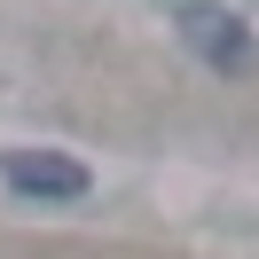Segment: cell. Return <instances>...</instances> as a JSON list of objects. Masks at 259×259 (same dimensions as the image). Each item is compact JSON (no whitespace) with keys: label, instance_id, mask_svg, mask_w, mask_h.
I'll list each match as a JSON object with an SVG mask.
<instances>
[{"label":"cell","instance_id":"cell-1","mask_svg":"<svg viewBox=\"0 0 259 259\" xmlns=\"http://www.w3.org/2000/svg\"><path fill=\"white\" fill-rule=\"evenodd\" d=\"M173 16H181V39H189V48L220 71V79H251V71H259V39H251V24H243L236 8H212V0H173Z\"/></svg>","mask_w":259,"mask_h":259},{"label":"cell","instance_id":"cell-2","mask_svg":"<svg viewBox=\"0 0 259 259\" xmlns=\"http://www.w3.org/2000/svg\"><path fill=\"white\" fill-rule=\"evenodd\" d=\"M0 189L24 204H79L95 189V173L63 149H0Z\"/></svg>","mask_w":259,"mask_h":259}]
</instances>
